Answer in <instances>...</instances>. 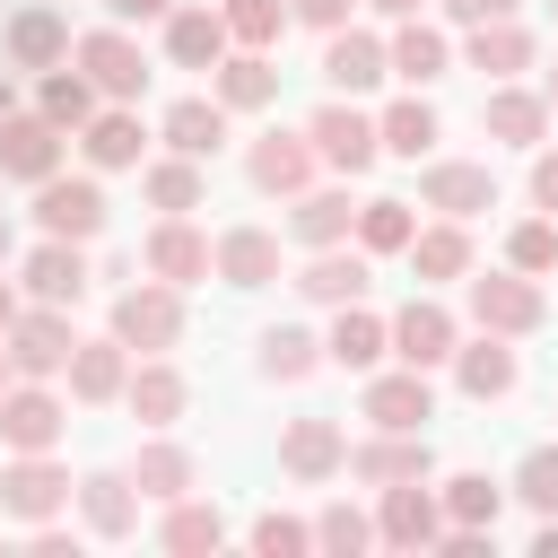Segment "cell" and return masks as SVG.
Masks as SVG:
<instances>
[{
	"mask_svg": "<svg viewBox=\"0 0 558 558\" xmlns=\"http://www.w3.org/2000/svg\"><path fill=\"white\" fill-rule=\"evenodd\" d=\"M462 305H471L480 331H506V340H523V331L549 323V296H541L532 270H471L462 279Z\"/></svg>",
	"mask_w": 558,
	"mask_h": 558,
	"instance_id": "obj_1",
	"label": "cell"
},
{
	"mask_svg": "<svg viewBox=\"0 0 558 558\" xmlns=\"http://www.w3.org/2000/svg\"><path fill=\"white\" fill-rule=\"evenodd\" d=\"M113 340H122L131 357H166V349L183 340V288H166V279H131V288L113 296Z\"/></svg>",
	"mask_w": 558,
	"mask_h": 558,
	"instance_id": "obj_2",
	"label": "cell"
},
{
	"mask_svg": "<svg viewBox=\"0 0 558 558\" xmlns=\"http://www.w3.org/2000/svg\"><path fill=\"white\" fill-rule=\"evenodd\" d=\"M305 140H314V157H323L331 174H349V183L384 157V131H375V113H366L357 96H331V105L305 122Z\"/></svg>",
	"mask_w": 558,
	"mask_h": 558,
	"instance_id": "obj_3",
	"label": "cell"
},
{
	"mask_svg": "<svg viewBox=\"0 0 558 558\" xmlns=\"http://www.w3.org/2000/svg\"><path fill=\"white\" fill-rule=\"evenodd\" d=\"M70 61L96 78V96H105V105H140V87H148V52H140V35H131V26H96V35H78V44H70Z\"/></svg>",
	"mask_w": 558,
	"mask_h": 558,
	"instance_id": "obj_4",
	"label": "cell"
},
{
	"mask_svg": "<svg viewBox=\"0 0 558 558\" xmlns=\"http://www.w3.org/2000/svg\"><path fill=\"white\" fill-rule=\"evenodd\" d=\"M436 453H427V427H366L349 445V480L357 488H401V480H427Z\"/></svg>",
	"mask_w": 558,
	"mask_h": 558,
	"instance_id": "obj_5",
	"label": "cell"
},
{
	"mask_svg": "<svg viewBox=\"0 0 558 558\" xmlns=\"http://www.w3.org/2000/svg\"><path fill=\"white\" fill-rule=\"evenodd\" d=\"M140 270L166 279V288H192V279H218V235H201L192 218H157L140 235Z\"/></svg>",
	"mask_w": 558,
	"mask_h": 558,
	"instance_id": "obj_6",
	"label": "cell"
},
{
	"mask_svg": "<svg viewBox=\"0 0 558 558\" xmlns=\"http://www.w3.org/2000/svg\"><path fill=\"white\" fill-rule=\"evenodd\" d=\"M9 366L17 375H35V384H52V375H70V349H78V331H70V305H26L17 323H9Z\"/></svg>",
	"mask_w": 558,
	"mask_h": 558,
	"instance_id": "obj_7",
	"label": "cell"
},
{
	"mask_svg": "<svg viewBox=\"0 0 558 558\" xmlns=\"http://www.w3.org/2000/svg\"><path fill=\"white\" fill-rule=\"evenodd\" d=\"M61 427H70V401H61L52 384L17 375V384L0 392V445H9V453H52Z\"/></svg>",
	"mask_w": 558,
	"mask_h": 558,
	"instance_id": "obj_8",
	"label": "cell"
},
{
	"mask_svg": "<svg viewBox=\"0 0 558 558\" xmlns=\"http://www.w3.org/2000/svg\"><path fill=\"white\" fill-rule=\"evenodd\" d=\"M35 227L44 235H70V244L105 235V183H96V166L87 174H44L35 183Z\"/></svg>",
	"mask_w": 558,
	"mask_h": 558,
	"instance_id": "obj_9",
	"label": "cell"
},
{
	"mask_svg": "<svg viewBox=\"0 0 558 558\" xmlns=\"http://www.w3.org/2000/svg\"><path fill=\"white\" fill-rule=\"evenodd\" d=\"M70 497H78V480H70L52 453H9V462H0V506H9L17 523H52Z\"/></svg>",
	"mask_w": 558,
	"mask_h": 558,
	"instance_id": "obj_10",
	"label": "cell"
},
{
	"mask_svg": "<svg viewBox=\"0 0 558 558\" xmlns=\"http://www.w3.org/2000/svg\"><path fill=\"white\" fill-rule=\"evenodd\" d=\"M453 349H462V323H453V305L445 296H410L401 314H392V357L401 366H453Z\"/></svg>",
	"mask_w": 558,
	"mask_h": 558,
	"instance_id": "obj_11",
	"label": "cell"
},
{
	"mask_svg": "<svg viewBox=\"0 0 558 558\" xmlns=\"http://www.w3.org/2000/svg\"><path fill=\"white\" fill-rule=\"evenodd\" d=\"M61 148H70V131H61L52 113H0V174H9V183L61 174Z\"/></svg>",
	"mask_w": 558,
	"mask_h": 558,
	"instance_id": "obj_12",
	"label": "cell"
},
{
	"mask_svg": "<svg viewBox=\"0 0 558 558\" xmlns=\"http://www.w3.org/2000/svg\"><path fill=\"white\" fill-rule=\"evenodd\" d=\"M375 78H392V44L366 35V26H331L323 35V87L331 96H366Z\"/></svg>",
	"mask_w": 558,
	"mask_h": 558,
	"instance_id": "obj_13",
	"label": "cell"
},
{
	"mask_svg": "<svg viewBox=\"0 0 558 558\" xmlns=\"http://www.w3.org/2000/svg\"><path fill=\"white\" fill-rule=\"evenodd\" d=\"M314 140L305 131H262L253 148H244V174H253V192H270V201H296L305 183H314Z\"/></svg>",
	"mask_w": 558,
	"mask_h": 558,
	"instance_id": "obj_14",
	"label": "cell"
},
{
	"mask_svg": "<svg viewBox=\"0 0 558 558\" xmlns=\"http://www.w3.org/2000/svg\"><path fill=\"white\" fill-rule=\"evenodd\" d=\"M418 201L436 218H480V209H497V174L471 166V157H427L418 166Z\"/></svg>",
	"mask_w": 558,
	"mask_h": 558,
	"instance_id": "obj_15",
	"label": "cell"
},
{
	"mask_svg": "<svg viewBox=\"0 0 558 558\" xmlns=\"http://www.w3.org/2000/svg\"><path fill=\"white\" fill-rule=\"evenodd\" d=\"M279 471L305 480V488L340 480V471H349V436H340V418H288V427H279Z\"/></svg>",
	"mask_w": 558,
	"mask_h": 558,
	"instance_id": "obj_16",
	"label": "cell"
},
{
	"mask_svg": "<svg viewBox=\"0 0 558 558\" xmlns=\"http://www.w3.org/2000/svg\"><path fill=\"white\" fill-rule=\"evenodd\" d=\"M384 506H375V532L392 541V549H436L445 541V497L427 488V480H401V488H375Z\"/></svg>",
	"mask_w": 558,
	"mask_h": 558,
	"instance_id": "obj_17",
	"label": "cell"
},
{
	"mask_svg": "<svg viewBox=\"0 0 558 558\" xmlns=\"http://www.w3.org/2000/svg\"><path fill=\"white\" fill-rule=\"evenodd\" d=\"M227 52H235L227 9H201V0H174V9H166V61H174V70H218Z\"/></svg>",
	"mask_w": 558,
	"mask_h": 558,
	"instance_id": "obj_18",
	"label": "cell"
},
{
	"mask_svg": "<svg viewBox=\"0 0 558 558\" xmlns=\"http://www.w3.org/2000/svg\"><path fill=\"white\" fill-rule=\"evenodd\" d=\"M549 96L541 87H514V78H488V105H480V131L488 140H506V148H541L549 140Z\"/></svg>",
	"mask_w": 558,
	"mask_h": 558,
	"instance_id": "obj_19",
	"label": "cell"
},
{
	"mask_svg": "<svg viewBox=\"0 0 558 558\" xmlns=\"http://www.w3.org/2000/svg\"><path fill=\"white\" fill-rule=\"evenodd\" d=\"M78 157H87L96 174H131V166H148V122H140V105H96V122L78 131Z\"/></svg>",
	"mask_w": 558,
	"mask_h": 558,
	"instance_id": "obj_20",
	"label": "cell"
},
{
	"mask_svg": "<svg viewBox=\"0 0 558 558\" xmlns=\"http://www.w3.org/2000/svg\"><path fill=\"white\" fill-rule=\"evenodd\" d=\"M288 235H296L305 253H323V244H349V235H357V201H349V174H340V183H305V192L288 201Z\"/></svg>",
	"mask_w": 558,
	"mask_h": 558,
	"instance_id": "obj_21",
	"label": "cell"
},
{
	"mask_svg": "<svg viewBox=\"0 0 558 558\" xmlns=\"http://www.w3.org/2000/svg\"><path fill=\"white\" fill-rule=\"evenodd\" d=\"M323 357H331V366H349V375H375V366L392 357V314H366V296H357V305H331Z\"/></svg>",
	"mask_w": 558,
	"mask_h": 558,
	"instance_id": "obj_22",
	"label": "cell"
},
{
	"mask_svg": "<svg viewBox=\"0 0 558 558\" xmlns=\"http://www.w3.org/2000/svg\"><path fill=\"white\" fill-rule=\"evenodd\" d=\"M366 427H427L436 418V384H427V366H384V375H366Z\"/></svg>",
	"mask_w": 558,
	"mask_h": 558,
	"instance_id": "obj_23",
	"label": "cell"
},
{
	"mask_svg": "<svg viewBox=\"0 0 558 558\" xmlns=\"http://www.w3.org/2000/svg\"><path fill=\"white\" fill-rule=\"evenodd\" d=\"M17 279H26V296H35V305H78L96 270H87V244H70V235H44V244L26 253V270H17Z\"/></svg>",
	"mask_w": 558,
	"mask_h": 558,
	"instance_id": "obj_24",
	"label": "cell"
},
{
	"mask_svg": "<svg viewBox=\"0 0 558 558\" xmlns=\"http://www.w3.org/2000/svg\"><path fill=\"white\" fill-rule=\"evenodd\" d=\"M366 262H375L366 244H357V253H349V244H323V253H305L296 296H305V305H357V296H366V279H375Z\"/></svg>",
	"mask_w": 558,
	"mask_h": 558,
	"instance_id": "obj_25",
	"label": "cell"
},
{
	"mask_svg": "<svg viewBox=\"0 0 558 558\" xmlns=\"http://www.w3.org/2000/svg\"><path fill=\"white\" fill-rule=\"evenodd\" d=\"M122 401H131V418H140V427H174V418L192 410V384H183V366H174V357H131Z\"/></svg>",
	"mask_w": 558,
	"mask_h": 558,
	"instance_id": "obj_26",
	"label": "cell"
},
{
	"mask_svg": "<svg viewBox=\"0 0 558 558\" xmlns=\"http://www.w3.org/2000/svg\"><path fill=\"white\" fill-rule=\"evenodd\" d=\"M0 44H9V61H17V70H35V78H44V70H61V61H70V44H78V35H70V17H61V9H17V17L0 26Z\"/></svg>",
	"mask_w": 558,
	"mask_h": 558,
	"instance_id": "obj_27",
	"label": "cell"
},
{
	"mask_svg": "<svg viewBox=\"0 0 558 558\" xmlns=\"http://www.w3.org/2000/svg\"><path fill=\"white\" fill-rule=\"evenodd\" d=\"M514 375H523V366H514V340H506V331H471V340L453 349V384H462L471 401H506Z\"/></svg>",
	"mask_w": 558,
	"mask_h": 558,
	"instance_id": "obj_28",
	"label": "cell"
},
{
	"mask_svg": "<svg viewBox=\"0 0 558 558\" xmlns=\"http://www.w3.org/2000/svg\"><path fill=\"white\" fill-rule=\"evenodd\" d=\"M192 480H201V462H192L166 427H148V445L131 453V488H140L148 506H174V497H192Z\"/></svg>",
	"mask_w": 558,
	"mask_h": 558,
	"instance_id": "obj_29",
	"label": "cell"
},
{
	"mask_svg": "<svg viewBox=\"0 0 558 558\" xmlns=\"http://www.w3.org/2000/svg\"><path fill=\"white\" fill-rule=\"evenodd\" d=\"M384 44H392V78H401V87H436V78L453 70V35L427 26V17H401Z\"/></svg>",
	"mask_w": 558,
	"mask_h": 558,
	"instance_id": "obj_30",
	"label": "cell"
},
{
	"mask_svg": "<svg viewBox=\"0 0 558 558\" xmlns=\"http://www.w3.org/2000/svg\"><path fill=\"white\" fill-rule=\"evenodd\" d=\"M227 122H235V113H227V105H218V96H174V105H166V122H157V140H166V148H183V157H201V166H209V157H218V148H227Z\"/></svg>",
	"mask_w": 558,
	"mask_h": 558,
	"instance_id": "obj_31",
	"label": "cell"
},
{
	"mask_svg": "<svg viewBox=\"0 0 558 558\" xmlns=\"http://www.w3.org/2000/svg\"><path fill=\"white\" fill-rule=\"evenodd\" d=\"M140 192H148V209H157V218H192V209L209 201V174H201V157L166 148V157H148V166H140Z\"/></svg>",
	"mask_w": 558,
	"mask_h": 558,
	"instance_id": "obj_32",
	"label": "cell"
},
{
	"mask_svg": "<svg viewBox=\"0 0 558 558\" xmlns=\"http://www.w3.org/2000/svg\"><path fill=\"white\" fill-rule=\"evenodd\" d=\"M410 279L418 288H445V279H471V218H436L410 235Z\"/></svg>",
	"mask_w": 558,
	"mask_h": 558,
	"instance_id": "obj_33",
	"label": "cell"
},
{
	"mask_svg": "<svg viewBox=\"0 0 558 558\" xmlns=\"http://www.w3.org/2000/svg\"><path fill=\"white\" fill-rule=\"evenodd\" d=\"M78 514H87L96 541H131V532H140V488H131V471H87V480H78Z\"/></svg>",
	"mask_w": 558,
	"mask_h": 558,
	"instance_id": "obj_34",
	"label": "cell"
},
{
	"mask_svg": "<svg viewBox=\"0 0 558 558\" xmlns=\"http://www.w3.org/2000/svg\"><path fill=\"white\" fill-rule=\"evenodd\" d=\"M209 96L227 105V113H262L270 96H279V70H270V52H253V44H235L218 70H209Z\"/></svg>",
	"mask_w": 558,
	"mask_h": 558,
	"instance_id": "obj_35",
	"label": "cell"
},
{
	"mask_svg": "<svg viewBox=\"0 0 558 558\" xmlns=\"http://www.w3.org/2000/svg\"><path fill=\"white\" fill-rule=\"evenodd\" d=\"M122 384H131V349L105 331V340H78L70 349V401H122Z\"/></svg>",
	"mask_w": 558,
	"mask_h": 558,
	"instance_id": "obj_36",
	"label": "cell"
},
{
	"mask_svg": "<svg viewBox=\"0 0 558 558\" xmlns=\"http://www.w3.org/2000/svg\"><path fill=\"white\" fill-rule=\"evenodd\" d=\"M532 52H541V44H532V26H523V17H488V26H471V44H462V61H471V70H488V78H523V70H532Z\"/></svg>",
	"mask_w": 558,
	"mask_h": 558,
	"instance_id": "obj_37",
	"label": "cell"
},
{
	"mask_svg": "<svg viewBox=\"0 0 558 558\" xmlns=\"http://www.w3.org/2000/svg\"><path fill=\"white\" fill-rule=\"evenodd\" d=\"M218 279L227 288H270L279 279V235L270 227H218Z\"/></svg>",
	"mask_w": 558,
	"mask_h": 558,
	"instance_id": "obj_38",
	"label": "cell"
},
{
	"mask_svg": "<svg viewBox=\"0 0 558 558\" xmlns=\"http://www.w3.org/2000/svg\"><path fill=\"white\" fill-rule=\"evenodd\" d=\"M96 105H105V96H96V78H87L78 61H61V70H44V87H35V113H52V122H61L70 140H78V131L96 122Z\"/></svg>",
	"mask_w": 558,
	"mask_h": 558,
	"instance_id": "obj_39",
	"label": "cell"
},
{
	"mask_svg": "<svg viewBox=\"0 0 558 558\" xmlns=\"http://www.w3.org/2000/svg\"><path fill=\"white\" fill-rule=\"evenodd\" d=\"M253 366H262L270 384H305V375H314V366H331V357H323V331H305V323H270Z\"/></svg>",
	"mask_w": 558,
	"mask_h": 558,
	"instance_id": "obj_40",
	"label": "cell"
},
{
	"mask_svg": "<svg viewBox=\"0 0 558 558\" xmlns=\"http://www.w3.org/2000/svg\"><path fill=\"white\" fill-rule=\"evenodd\" d=\"M375 131H384V157H410V166H418V157L436 148V105L410 87V96H392V105L375 113Z\"/></svg>",
	"mask_w": 558,
	"mask_h": 558,
	"instance_id": "obj_41",
	"label": "cell"
},
{
	"mask_svg": "<svg viewBox=\"0 0 558 558\" xmlns=\"http://www.w3.org/2000/svg\"><path fill=\"white\" fill-rule=\"evenodd\" d=\"M157 541H166L174 558H209V549L227 541V514H218L209 497H174V506H166V523H157Z\"/></svg>",
	"mask_w": 558,
	"mask_h": 558,
	"instance_id": "obj_42",
	"label": "cell"
},
{
	"mask_svg": "<svg viewBox=\"0 0 558 558\" xmlns=\"http://www.w3.org/2000/svg\"><path fill=\"white\" fill-rule=\"evenodd\" d=\"M410 235H418V209L410 201H392V192L357 201V244L366 253H410Z\"/></svg>",
	"mask_w": 558,
	"mask_h": 558,
	"instance_id": "obj_43",
	"label": "cell"
},
{
	"mask_svg": "<svg viewBox=\"0 0 558 558\" xmlns=\"http://www.w3.org/2000/svg\"><path fill=\"white\" fill-rule=\"evenodd\" d=\"M436 497H445V523H488V532H497V514H506V488H497L488 471H453Z\"/></svg>",
	"mask_w": 558,
	"mask_h": 558,
	"instance_id": "obj_44",
	"label": "cell"
},
{
	"mask_svg": "<svg viewBox=\"0 0 558 558\" xmlns=\"http://www.w3.org/2000/svg\"><path fill=\"white\" fill-rule=\"evenodd\" d=\"M218 9H227V35H235V44H253V52H270V44L296 26V9H288V0H218Z\"/></svg>",
	"mask_w": 558,
	"mask_h": 558,
	"instance_id": "obj_45",
	"label": "cell"
},
{
	"mask_svg": "<svg viewBox=\"0 0 558 558\" xmlns=\"http://www.w3.org/2000/svg\"><path fill=\"white\" fill-rule=\"evenodd\" d=\"M506 270H532V279L558 270V218H549V209H541V218H514V235H506Z\"/></svg>",
	"mask_w": 558,
	"mask_h": 558,
	"instance_id": "obj_46",
	"label": "cell"
},
{
	"mask_svg": "<svg viewBox=\"0 0 558 558\" xmlns=\"http://www.w3.org/2000/svg\"><path fill=\"white\" fill-rule=\"evenodd\" d=\"M375 541H384V532H375V514H357L349 497L314 514V549H340V558H357V549H375Z\"/></svg>",
	"mask_w": 558,
	"mask_h": 558,
	"instance_id": "obj_47",
	"label": "cell"
},
{
	"mask_svg": "<svg viewBox=\"0 0 558 558\" xmlns=\"http://www.w3.org/2000/svg\"><path fill=\"white\" fill-rule=\"evenodd\" d=\"M506 497H523L532 514H558V445H532L523 462H514V488Z\"/></svg>",
	"mask_w": 558,
	"mask_h": 558,
	"instance_id": "obj_48",
	"label": "cell"
},
{
	"mask_svg": "<svg viewBox=\"0 0 558 558\" xmlns=\"http://www.w3.org/2000/svg\"><path fill=\"white\" fill-rule=\"evenodd\" d=\"M253 549L262 558H296V549H314V523H296V514H253Z\"/></svg>",
	"mask_w": 558,
	"mask_h": 558,
	"instance_id": "obj_49",
	"label": "cell"
},
{
	"mask_svg": "<svg viewBox=\"0 0 558 558\" xmlns=\"http://www.w3.org/2000/svg\"><path fill=\"white\" fill-rule=\"evenodd\" d=\"M288 9H296V26L331 35V26H349V9H357V0H288Z\"/></svg>",
	"mask_w": 558,
	"mask_h": 558,
	"instance_id": "obj_50",
	"label": "cell"
},
{
	"mask_svg": "<svg viewBox=\"0 0 558 558\" xmlns=\"http://www.w3.org/2000/svg\"><path fill=\"white\" fill-rule=\"evenodd\" d=\"M514 9H523V0H445V17H453L462 35H471V26H488V17H514Z\"/></svg>",
	"mask_w": 558,
	"mask_h": 558,
	"instance_id": "obj_51",
	"label": "cell"
},
{
	"mask_svg": "<svg viewBox=\"0 0 558 558\" xmlns=\"http://www.w3.org/2000/svg\"><path fill=\"white\" fill-rule=\"evenodd\" d=\"M532 209L558 218V148H532Z\"/></svg>",
	"mask_w": 558,
	"mask_h": 558,
	"instance_id": "obj_52",
	"label": "cell"
},
{
	"mask_svg": "<svg viewBox=\"0 0 558 558\" xmlns=\"http://www.w3.org/2000/svg\"><path fill=\"white\" fill-rule=\"evenodd\" d=\"M105 9H113V26H166L174 0H105Z\"/></svg>",
	"mask_w": 558,
	"mask_h": 558,
	"instance_id": "obj_53",
	"label": "cell"
},
{
	"mask_svg": "<svg viewBox=\"0 0 558 558\" xmlns=\"http://www.w3.org/2000/svg\"><path fill=\"white\" fill-rule=\"evenodd\" d=\"M26 549H35V558H70V549H78V541H70V532H61V523H35V541H26Z\"/></svg>",
	"mask_w": 558,
	"mask_h": 558,
	"instance_id": "obj_54",
	"label": "cell"
},
{
	"mask_svg": "<svg viewBox=\"0 0 558 558\" xmlns=\"http://www.w3.org/2000/svg\"><path fill=\"white\" fill-rule=\"evenodd\" d=\"M532 558H558V514H541V532H532Z\"/></svg>",
	"mask_w": 558,
	"mask_h": 558,
	"instance_id": "obj_55",
	"label": "cell"
},
{
	"mask_svg": "<svg viewBox=\"0 0 558 558\" xmlns=\"http://www.w3.org/2000/svg\"><path fill=\"white\" fill-rule=\"evenodd\" d=\"M366 9H375V17H392V26H401V17H418V9H427V0H366Z\"/></svg>",
	"mask_w": 558,
	"mask_h": 558,
	"instance_id": "obj_56",
	"label": "cell"
},
{
	"mask_svg": "<svg viewBox=\"0 0 558 558\" xmlns=\"http://www.w3.org/2000/svg\"><path fill=\"white\" fill-rule=\"evenodd\" d=\"M17 314H26V305H17V288L0 279V340H9V323H17Z\"/></svg>",
	"mask_w": 558,
	"mask_h": 558,
	"instance_id": "obj_57",
	"label": "cell"
},
{
	"mask_svg": "<svg viewBox=\"0 0 558 558\" xmlns=\"http://www.w3.org/2000/svg\"><path fill=\"white\" fill-rule=\"evenodd\" d=\"M541 96H549V113H558V61H549V70H541Z\"/></svg>",
	"mask_w": 558,
	"mask_h": 558,
	"instance_id": "obj_58",
	"label": "cell"
},
{
	"mask_svg": "<svg viewBox=\"0 0 558 558\" xmlns=\"http://www.w3.org/2000/svg\"><path fill=\"white\" fill-rule=\"evenodd\" d=\"M9 384H17V366H9V349H0V392H9Z\"/></svg>",
	"mask_w": 558,
	"mask_h": 558,
	"instance_id": "obj_59",
	"label": "cell"
},
{
	"mask_svg": "<svg viewBox=\"0 0 558 558\" xmlns=\"http://www.w3.org/2000/svg\"><path fill=\"white\" fill-rule=\"evenodd\" d=\"M0 113H17V96H9V78H0Z\"/></svg>",
	"mask_w": 558,
	"mask_h": 558,
	"instance_id": "obj_60",
	"label": "cell"
},
{
	"mask_svg": "<svg viewBox=\"0 0 558 558\" xmlns=\"http://www.w3.org/2000/svg\"><path fill=\"white\" fill-rule=\"evenodd\" d=\"M0 262H9V218H0Z\"/></svg>",
	"mask_w": 558,
	"mask_h": 558,
	"instance_id": "obj_61",
	"label": "cell"
},
{
	"mask_svg": "<svg viewBox=\"0 0 558 558\" xmlns=\"http://www.w3.org/2000/svg\"><path fill=\"white\" fill-rule=\"evenodd\" d=\"M549 17H558V0H549Z\"/></svg>",
	"mask_w": 558,
	"mask_h": 558,
	"instance_id": "obj_62",
	"label": "cell"
},
{
	"mask_svg": "<svg viewBox=\"0 0 558 558\" xmlns=\"http://www.w3.org/2000/svg\"><path fill=\"white\" fill-rule=\"evenodd\" d=\"M0 514H9V506H0Z\"/></svg>",
	"mask_w": 558,
	"mask_h": 558,
	"instance_id": "obj_63",
	"label": "cell"
}]
</instances>
